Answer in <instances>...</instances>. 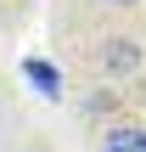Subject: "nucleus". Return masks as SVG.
<instances>
[{
	"mask_svg": "<svg viewBox=\"0 0 146 152\" xmlns=\"http://www.w3.org/2000/svg\"><path fill=\"white\" fill-rule=\"evenodd\" d=\"M113 6H129V0H113Z\"/></svg>",
	"mask_w": 146,
	"mask_h": 152,
	"instance_id": "obj_4",
	"label": "nucleus"
},
{
	"mask_svg": "<svg viewBox=\"0 0 146 152\" xmlns=\"http://www.w3.org/2000/svg\"><path fill=\"white\" fill-rule=\"evenodd\" d=\"M23 79H28L39 96H62V79H56V68H51L45 56H28V62H23Z\"/></svg>",
	"mask_w": 146,
	"mask_h": 152,
	"instance_id": "obj_1",
	"label": "nucleus"
},
{
	"mask_svg": "<svg viewBox=\"0 0 146 152\" xmlns=\"http://www.w3.org/2000/svg\"><path fill=\"white\" fill-rule=\"evenodd\" d=\"M107 152H146V130H118L107 141Z\"/></svg>",
	"mask_w": 146,
	"mask_h": 152,
	"instance_id": "obj_2",
	"label": "nucleus"
},
{
	"mask_svg": "<svg viewBox=\"0 0 146 152\" xmlns=\"http://www.w3.org/2000/svg\"><path fill=\"white\" fill-rule=\"evenodd\" d=\"M107 68L113 73H129L135 68V45H107Z\"/></svg>",
	"mask_w": 146,
	"mask_h": 152,
	"instance_id": "obj_3",
	"label": "nucleus"
}]
</instances>
